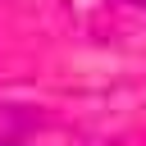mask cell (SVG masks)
Instances as JSON below:
<instances>
[]
</instances>
